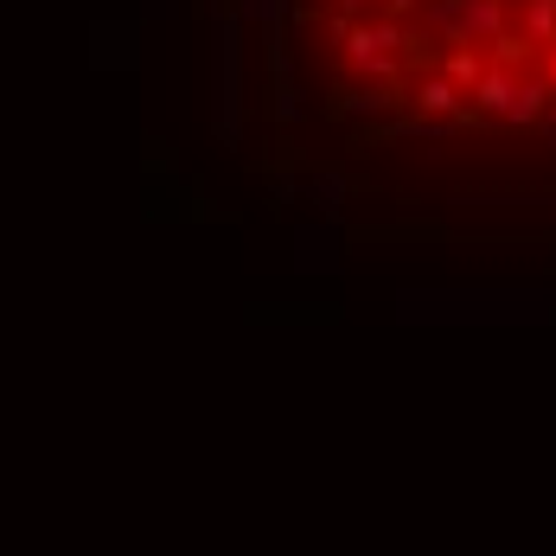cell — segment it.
Instances as JSON below:
<instances>
[{
	"label": "cell",
	"mask_w": 556,
	"mask_h": 556,
	"mask_svg": "<svg viewBox=\"0 0 556 556\" xmlns=\"http://www.w3.org/2000/svg\"><path fill=\"white\" fill-rule=\"evenodd\" d=\"M403 46V26H345V58H352V71H384L390 52Z\"/></svg>",
	"instance_id": "1"
},
{
	"label": "cell",
	"mask_w": 556,
	"mask_h": 556,
	"mask_svg": "<svg viewBox=\"0 0 556 556\" xmlns=\"http://www.w3.org/2000/svg\"><path fill=\"white\" fill-rule=\"evenodd\" d=\"M500 26H505V0H467V7H460V33H467V39H486V46H493Z\"/></svg>",
	"instance_id": "2"
},
{
	"label": "cell",
	"mask_w": 556,
	"mask_h": 556,
	"mask_svg": "<svg viewBox=\"0 0 556 556\" xmlns=\"http://www.w3.org/2000/svg\"><path fill=\"white\" fill-rule=\"evenodd\" d=\"M511 90H518V77H511L505 64H486V71H480V84H473V103H480L486 115H500L505 103H511Z\"/></svg>",
	"instance_id": "3"
},
{
	"label": "cell",
	"mask_w": 556,
	"mask_h": 556,
	"mask_svg": "<svg viewBox=\"0 0 556 556\" xmlns=\"http://www.w3.org/2000/svg\"><path fill=\"white\" fill-rule=\"evenodd\" d=\"M525 46H556V0H525Z\"/></svg>",
	"instance_id": "4"
},
{
	"label": "cell",
	"mask_w": 556,
	"mask_h": 556,
	"mask_svg": "<svg viewBox=\"0 0 556 556\" xmlns=\"http://www.w3.org/2000/svg\"><path fill=\"white\" fill-rule=\"evenodd\" d=\"M416 110H422V115H454V110H460V90H454L447 77H429V84L416 90Z\"/></svg>",
	"instance_id": "5"
},
{
	"label": "cell",
	"mask_w": 556,
	"mask_h": 556,
	"mask_svg": "<svg viewBox=\"0 0 556 556\" xmlns=\"http://www.w3.org/2000/svg\"><path fill=\"white\" fill-rule=\"evenodd\" d=\"M544 97H551V90H544V84H518V90H511V103H505V122H538V115H544Z\"/></svg>",
	"instance_id": "6"
},
{
	"label": "cell",
	"mask_w": 556,
	"mask_h": 556,
	"mask_svg": "<svg viewBox=\"0 0 556 556\" xmlns=\"http://www.w3.org/2000/svg\"><path fill=\"white\" fill-rule=\"evenodd\" d=\"M480 71H486V58L480 52H447V84H454V90H473Z\"/></svg>",
	"instance_id": "7"
},
{
	"label": "cell",
	"mask_w": 556,
	"mask_h": 556,
	"mask_svg": "<svg viewBox=\"0 0 556 556\" xmlns=\"http://www.w3.org/2000/svg\"><path fill=\"white\" fill-rule=\"evenodd\" d=\"M333 7H358V0H333Z\"/></svg>",
	"instance_id": "8"
}]
</instances>
